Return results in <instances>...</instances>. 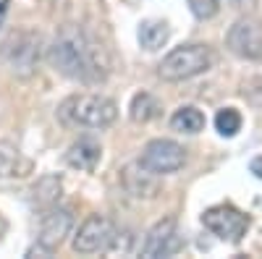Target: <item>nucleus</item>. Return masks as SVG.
<instances>
[{
	"instance_id": "6",
	"label": "nucleus",
	"mask_w": 262,
	"mask_h": 259,
	"mask_svg": "<svg viewBox=\"0 0 262 259\" xmlns=\"http://www.w3.org/2000/svg\"><path fill=\"white\" fill-rule=\"evenodd\" d=\"M186 162V152L184 147L170 142V139H152L144 152L139 157V165L149 173H155V176H168V173H176L181 170Z\"/></svg>"
},
{
	"instance_id": "2",
	"label": "nucleus",
	"mask_w": 262,
	"mask_h": 259,
	"mask_svg": "<svg viewBox=\"0 0 262 259\" xmlns=\"http://www.w3.org/2000/svg\"><path fill=\"white\" fill-rule=\"evenodd\" d=\"M58 115L63 123H71V126L105 128L116 121L118 107L111 97H102V95H74L58 107Z\"/></svg>"
},
{
	"instance_id": "14",
	"label": "nucleus",
	"mask_w": 262,
	"mask_h": 259,
	"mask_svg": "<svg viewBox=\"0 0 262 259\" xmlns=\"http://www.w3.org/2000/svg\"><path fill=\"white\" fill-rule=\"evenodd\" d=\"M170 126L173 131H181V134H200L205 128V115L200 107L194 105H186V107H179L170 118Z\"/></svg>"
},
{
	"instance_id": "7",
	"label": "nucleus",
	"mask_w": 262,
	"mask_h": 259,
	"mask_svg": "<svg viewBox=\"0 0 262 259\" xmlns=\"http://www.w3.org/2000/svg\"><path fill=\"white\" fill-rule=\"evenodd\" d=\"M202 223L207 230H212L217 239L223 241H231V244H238L247 236V228H249V218L236 209L231 204H217V207H210L205 215H202Z\"/></svg>"
},
{
	"instance_id": "17",
	"label": "nucleus",
	"mask_w": 262,
	"mask_h": 259,
	"mask_svg": "<svg viewBox=\"0 0 262 259\" xmlns=\"http://www.w3.org/2000/svg\"><path fill=\"white\" fill-rule=\"evenodd\" d=\"M34 202L39 204V207H53V204H58V199H60V178L58 176H45V178H39V183L34 186Z\"/></svg>"
},
{
	"instance_id": "20",
	"label": "nucleus",
	"mask_w": 262,
	"mask_h": 259,
	"mask_svg": "<svg viewBox=\"0 0 262 259\" xmlns=\"http://www.w3.org/2000/svg\"><path fill=\"white\" fill-rule=\"evenodd\" d=\"M244 97H247L249 105L262 107V76H257V79H252V81L244 84Z\"/></svg>"
},
{
	"instance_id": "4",
	"label": "nucleus",
	"mask_w": 262,
	"mask_h": 259,
	"mask_svg": "<svg viewBox=\"0 0 262 259\" xmlns=\"http://www.w3.org/2000/svg\"><path fill=\"white\" fill-rule=\"evenodd\" d=\"M42 39L37 32L18 29L0 45V66L16 76H32L39 63Z\"/></svg>"
},
{
	"instance_id": "22",
	"label": "nucleus",
	"mask_w": 262,
	"mask_h": 259,
	"mask_svg": "<svg viewBox=\"0 0 262 259\" xmlns=\"http://www.w3.org/2000/svg\"><path fill=\"white\" fill-rule=\"evenodd\" d=\"M8 3H11V0H0V24H3V16L8 11Z\"/></svg>"
},
{
	"instance_id": "5",
	"label": "nucleus",
	"mask_w": 262,
	"mask_h": 259,
	"mask_svg": "<svg viewBox=\"0 0 262 259\" xmlns=\"http://www.w3.org/2000/svg\"><path fill=\"white\" fill-rule=\"evenodd\" d=\"M116 244H118V233H116L113 223L107 218H102V215H90L74 236V249L79 254L111 251Z\"/></svg>"
},
{
	"instance_id": "19",
	"label": "nucleus",
	"mask_w": 262,
	"mask_h": 259,
	"mask_svg": "<svg viewBox=\"0 0 262 259\" xmlns=\"http://www.w3.org/2000/svg\"><path fill=\"white\" fill-rule=\"evenodd\" d=\"M189 3V8H191V13L196 16V18H212L215 13H217V8H221V0H186Z\"/></svg>"
},
{
	"instance_id": "12",
	"label": "nucleus",
	"mask_w": 262,
	"mask_h": 259,
	"mask_svg": "<svg viewBox=\"0 0 262 259\" xmlns=\"http://www.w3.org/2000/svg\"><path fill=\"white\" fill-rule=\"evenodd\" d=\"M123 186H126L128 194H134V197H152V194L158 191L155 173L144 170L139 162L123 168Z\"/></svg>"
},
{
	"instance_id": "8",
	"label": "nucleus",
	"mask_w": 262,
	"mask_h": 259,
	"mask_svg": "<svg viewBox=\"0 0 262 259\" xmlns=\"http://www.w3.org/2000/svg\"><path fill=\"white\" fill-rule=\"evenodd\" d=\"M226 45L233 55L247 60H262V21L259 18H238L228 29Z\"/></svg>"
},
{
	"instance_id": "11",
	"label": "nucleus",
	"mask_w": 262,
	"mask_h": 259,
	"mask_svg": "<svg viewBox=\"0 0 262 259\" xmlns=\"http://www.w3.org/2000/svg\"><path fill=\"white\" fill-rule=\"evenodd\" d=\"M100 144L90 136L79 139L76 144H71V149L66 152V162L76 170H95V165L100 162Z\"/></svg>"
},
{
	"instance_id": "13",
	"label": "nucleus",
	"mask_w": 262,
	"mask_h": 259,
	"mask_svg": "<svg viewBox=\"0 0 262 259\" xmlns=\"http://www.w3.org/2000/svg\"><path fill=\"white\" fill-rule=\"evenodd\" d=\"M32 170V162L21 157L18 147L11 142H0V178H13V176H27Z\"/></svg>"
},
{
	"instance_id": "18",
	"label": "nucleus",
	"mask_w": 262,
	"mask_h": 259,
	"mask_svg": "<svg viewBox=\"0 0 262 259\" xmlns=\"http://www.w3.org/2000/svg\"><path fill=\"white\" fill-rule=\"evenodd\" d=\"M215 128H217L221 136H236L238 131H242V113H238L236 107H223V110H217Z\"/></svg>"
},
{
	"instance_id": "15",
	"label": "nucleus",
	"mask_w": 262,
	"mask_h": 259,
	"mask_svg": "<svg viewBox=\"0 0 262 259\" xmlns=\"http://www.w3.org/2000/svg\"><path fill=\"white\" fill-rule=\"evenodd\" d=\"M168 24L165 21H144L139 27V45L144 50H160L165 42H168Z\"/></svg>"
},
{
	"instance_id": "16",
	"label": "nucleus",
	"mask_w": 262,
	"mask_h": 259,
	"mask_svg": "<svg viewBox=\"0 0 262 259\" xmlns=\"http://www.w3.org/2000/svg\"><path fill=\"white\" fill-rule=\"evenodd\" d=\"M128 115H131V121H137V123H147V121L160 115V102L149 92H139V95H134V100H131Z\"/></svg>"
},
{
	"instance_id": "10",
	"label": "nucleus",
	"mask_w": 262,
	"mask_h": 259,
	"mask_svg": "<svg viewBox=\"0 0 262 259\" xmlns=\"http://www.w3.org/2000/svg\"><path fill=\"white\" fill-rule=\"evenodd\" d=\"M179 249V233H176V218H165L149 228L142 254L144 256H168Z\"/></svg>"
},
{
	"instance_id": "3",
	"label": "nucleus",
	"mask_w": 262,
	"mask_h": 259,
	"mask_svg": "<svg viewBox=\"0 0 262 259\" xmlns=\"http://www.w3.org/2000/svg\"><path fill=\"white\" fill-rule=\"evenodd\" d=\"M212 66V53L205 45H181L173 48L163 63L158 66V74L163 81H186L194 79L205 71H210Z\"/></svg>"
},
{
	"instance_id": "9",
	"label": "nucleus",
	"mask_w": 262,
	"mask_h": 259,
	"mask_svg": "<svg viewBox=\"0 0 262 259\" xmlns=\"http://www.w3.org/2000/svg\"><path fill=\"white\" fill-rule=\"evenodd\" d=\"M74 225V218H71V212L69 209H60V207H48V212L42 215V220H39V236H37V244L39 249H45V251H55L63 239L69 236Z\"/></svg>"
},
{
	"instance_id": "1",
	"label": "nucleus",
	"mask_w": 262,
	"mask_h": 259,
	"mask_svg": "<svg viewBox=\"0 0 262 259\" xmlns=\"http://www.w3.org/2000/svg\"><path fill=\"white\" fill-rule=\"evenodd\" d=\"M48 60L63 76L84 84H97L111 71V63H107L102 45H97L81 27L74 24L60 27V32L55 34L48 50Z\"/></svg>"
},
{
	"instance_id": "21",
	"label": "nucleus",
	"mask_w": 262,
	"mask_h": 259,
	"mask_svg": "<svg viewBox=\"0 0 262 259\" xmlns=\"http://www.w3.org/2000/svg\"><path fill=\"white\" fill-rule=\"evenodd\" d=\"M249 170H252L254 176H257V178L262 181V155H259V157H254V160L249 162Z\"/></svg>"
}]
</instances>
